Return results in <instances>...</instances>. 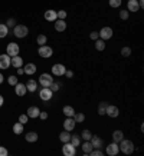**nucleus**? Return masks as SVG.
<instances>
[{
  "mask_svg": "<svg viewBox=\"0 0 144 156\" xmlns=\"http://www.w3.org/2000/svg\"><path fill=\"white\" fill-rule=\"evenodd\" d=\"M38 53H39V56L43 57V59H49V57L53 55V49L51 48V46H46V44H43V46H39Z\"/></svg>",
  "mask_w": 144,
  "mask_h": 156,
  "instance_id": "nucleus-4",
  "label": "nucleus"
},
{
  "mask_svg": "<svg viewBox=\"0 0 144 156\" xmlns=\"http://www.w3.org/2000/svg\"><path fill=\"white\" fill-rule=\"evenodd\" d=\"M25 73V70L22 69V67H17V75H23Z\"/></svg>",
  "mask_w": 144,
  "mask_h": 156,
  "instance_id": "nucleus-50",
  "label": "nucleus"
},
{
  "mask_svg": "<svg viewBox=\"0 0 144 156\" xmlns=\"http://www.w3.org/2000/svg\"><path fill=\"white\" fill-rule=\"evenodd\" d=\"M9 34V27L6 26V24H3V23H0V39H3V37H6Z\"/></svg>",
  "mask_w": 144,
  "mask_h": 156,
  "instance_id": "nucleus-30",
  "label": "nucleus"
},
{
  "mask_svg": "<svg viewBox=\"0 0 144 156\" xmlns=\"http://www.w3.org/2000/svg\"><path fill=\"white\" fill-rule=\"evenodd\" d=\"M9 155V152H7V149L3 146H0V156H7Z\"/></svg>",
  "mask_w": 144,
  "mask_h": 156,
  "instance_id": "nucleus-45",
  "label": "nucleus"
},
{
  "mask_svg": "<svg viewBox=\"0 0 144 156\" xmlns=\"http://www.w3.org/2000/svg\"><path fill=\"white\" fill-rule=\"evenodd\" d=\"M112 34H114V30L111 27H108V26H105V27H102L98 32V36H100V39H102V40H108V39L112 37Z\"/></svg>",
  "mask_w": 144,
  "mask_h": 156,
  "instance_id": "nucleus-6",
  "label": "nucleus"
},
{
  "mask_svg": "<svg viewBox=\"0 0 144 156\" xmlns=\"http://www.w3.org/2000/svg\"><path fill=\"white\" fill-rule=\"evenodd\" d=\"M36 42H38L39 46H43V44H46V42H48V37H46L45 34H39L38 39H36Z\"/></svg>",
  "mask_w": 144,
  "mask_h": 156,
  "instance_id": "nucleus-34",
  "label": "nucleus"
},
{
  "mask_svg": "<svg viewBox=\"0 0 144 156\" xmlns=\"http://www.w3.org/2000/svg\"><path fill=\"white\" fill-rule=\"evenodd\" d=\"M59 87H61V85H59V83H56L55 80H53L52 83H51V86H49V89L52 90V92H58V90H59Z\"/></svg>",
  "mask_w": 144,
  "mask_h": 156,
  "instance_id": "nucleus-40",
  "label": "nucleus"
},
{
  "mask_svg": "<svg viewBox=\"0 0 144 156\" xmlns=\"http://www.w3.org/2000/svg\"><path fill=\"white\" fill-rule=\"evenodd\" d=\"M89 156H102V152H101V149H92Z\"/></svg>",
  "mask_w": 144,
  "mask_h": 156,
  "instance_id": "nucleus-43",
  "label": "nucleus"
},
{
  "mask_svg": "<svg viewBox=\"0 0 144 156\" xmlns=\"http://www.w3.org/2000/svg\"><path fill=\"white\" fill-rule=\"evenodd\" d=\"M130 55H131V49H130L128 46H124V48L121 49V56H124V57H128Z\"/></svg>",
  "mask_w": 144,
  "mask_h": 156,
  "instance_id": "nucleus-36",
  "label": "nucleus"
},
{
  "mask_svg": "<svg viewBox=\"0 0 144 156\" xmlns=\"http://www.w3.org/2000/svg\"><path fill=\"white\" fill-rule=\"evenodd\" d=\"M28 33H29V30H28V27H26L25 24H16V26L13 27V34L17 39L26 37V36H28Z\"/></svg>",
  "mask_w": 144,
  "mask_h": 156,
  "instance_id": "nucleus-2",
  "label": "nucleus"
},
{
  "mask_svg": "<svg viewBox=\"0 0 144 156\" xmlns=\"http://www.w3.org/2000/svg\"><path fill=\"white\" fill-rule=\"evenodd\" d=\"M127 10H128V12H133V13H137L140 10L138 0H128V3H127Z\"/></svg>",
  "mask_w": 144,
  "mask_h": 156,
  "instance_id": "nucleus-15",
  "label": "nucleus"
},
{
  "mask_svg": "<svg viewBox=\"0 0 144 156\" xmlns=\"http://www.w3.org/2000/svg\"><path fill=\"white\" fill-rule=\"evenodd\" d=\"M43 17H45V20H48V22H55V20L58 19V14L55 10L49 9L45 12V14H43Z\"/></svg>",
  "mask_w": 144,
  "mask_h": 156,
  "instance_id": "nucleus-17",
  "label": "nucleus"
},
{
  "mask_svg": "<svg viewBox=\"0 0 144 156\" xmlns=\"http://www.w3.org/2000/svg\"><path fill=\"white\" fill-rule=\"evenodd\" d=\"M65 72H66V67L63 66L62 63H56V65L52 66V75L55 76H63Z\"/></svg>",
  "mask_w": 144,
  "mask_h": 156,
  "instance_id": "nucleus-11",
  "label": "nucleus"
},
{
  "mask_svg": "<svg viewBox=\"0 0 144 156\" xmlns=\"http://www.w3.org/2000/svg\"><path fill=\"white\" fill-rule=\"evenodd\" d=\"M123 139H124V132L123 130H114L112 132V140L115 143H120Z\"/></svg>",
  "mask_w": 144,
  "mask_h": 156,
  "instance_id": "nucleus-22",
  "label": "nucleus"
},
{
  "mask_svg": "<svg viewBox=\"0 0 144 156\" xmlns=\"http://www.w3.org/2000/svg\"><path fill=\"white\" fill-rule=\"evenodd\" d=\"M53 96V92L49 87H42L40 89V92H39V98L43 100V102H49V100L52 99Z\"/></svg>",
  "mask_w": 144,
  "mask_h": 156,
  "instance_id": "nucleus-7",
  "label": "nucleus"
},
{
  "mask_svg": "<svg viewBox=\"0 0 144 156\" xmlns=\"http://www.w3.org/2000/svg\"><path fill=\"white\" fill-rule=\"evenodd\" d=\"M9 66H10V56L7 53L0 55V69L6 70V69H9Z\"/></svg>",
  "mask_w": 144,
  "mask_h": 156,
  "instance_id": "nucleus-12",
  "label": "nucleus"
},
{
  "mask_svg": "<svg viewBox=\"0 0 144 156\" xmlns=\"http://www.w3.org/2000/svg\"><path fill=\"white\" fill-rule=\"evenodd\" d=\"M19 52H20V48H19V44H17V43L12 42V43H9V44L6 46V53H7L10 57L17 56V55H19Z\"/></svg>",
  "mask_w": 144,
  "mask_h": 156,
  "instance_id": "nucleus-5",
  "label": "nucleus"
},
{
  "mask_svg": "<svg viewBox=\"0 0 144 156\" xmlns=\"http://www.w3.org/2000/svg\"><path fill=\"white\" fill-rule=\"evenodd\" d=\"M72 118H74V120H75L77 123H82L84 120H85V115L84 113H75Z\"/></svg>",
  "mask_w": 144,
  "mask_h": 156,
  "instance_id": "nucleus-33",
  "label": "nucleus"
},
{
  "mask_svg": "<svg viewBox=\"0 0 144 156\" xmlns=\"http://www.w3.org/2000/svg\"><path fill=\"white\" fill-rule=\"evenodd\" d=\"M118 147H120V152H123L124 155H131L135 151L134 143L131 140H128V139H123L120 142V145H118Z\"/></svg>",
  "mask_w": 144,
  "mask_h": 156,
  "instance_id": "nucleus-1",
  "label": "nucleus"
},
{
  "mask_svg": "<svg viewBox=\"0 0 144 156\" xmlns=\"http://www.w3.org/2000/svg\"><path fill=\"white\" fill-rule=\"evenodd\" d=\"M26 89H28V92H36V89H38V82L33 80V79H29V80L26 82Z\"/></svg>",
  "mask_w": 144,
  "mask_h": 156,
  "instance_id": "nucleus-23",
  "label": "nucleus"
},
{
  "mask_svg": "<svg viewBox=\"0 0 144 156\" xmlns=\"http://www.w3.org/2000/svg\"><path fill=\"white\" fill-rule=\"evenodd\" d=\"M62 112H63V115H65L66 118H72V116L75 115V109L72 108V106H63Z\"/></svg>",
  "mask_w": 144,
  "mask_h": 156,
  "instance_id": "nucleus-26",
  "label": "nucleus"
},
{
  "mask_svg": "<svg viewBox=\"0 0 144 156\" xmlns=\"http://www.w3.org/2000/svg\"><path fill=\"white\" fill-rule=\"evenodd\" d=\"M3 103H5V98H3V96L0 95V108L3 106Z\"/></svg>",
  "mask_w": 144,
  "mask_h": 156,
  "instance_id": "nucleus-49",
  "label": "nucleus"
},
{
  "mask_svg": "<svg viewBox=\"0 0 144 156\" xmlns=\"http://www.w3.org/2000/svg\"><path fill=\"white\" fill-rule=\"evenodd\" d=\"M105 152H107V155H108V156H117L118 153H120V147H118V143H115V142L110 143V145L107 146Z\"/></svg>",
  "mask_w": 144,
  "mask_h": 156,
  "instance_id": "nucleus-10",
  "label": "nucleus"
},
{
  "mask_svg": "<svg viewBox=\"0 0 144 156\" xmlns=\"http://www.w3.org/2000/svg\"><path fill=\"white\" fill-rule=\"evenodd\" d=\"M138 5H140V9L144 7V0H138Z\"/></svg>",
  "mask_w": 144,
  "mask_h": 156,
  "instance_id": "nucleus-51",
  "label": "nucleus"
},
{
  "mask_svg": "<svg viewBox=\"0 0 144 156\" xmlns=\"http://www.w3.org/2000/svg\"><path fill=\"white\" fill-rule=\"evenodd\" d=\"M71 132H68V130H63L61 135H59V139H61V142L62 143H66V142H69L71 140Z\"/></svg>",
  "mask_w": 144,
  "mask_h": 156,
  "instance_id": "nucleus-27",
  "label": "nucleus"
},
{
  "mask_svg": "<svg viewBox=\"0 0 144 156\" xmlns=\"http://www.w3.org/2000/svg\"><path fill=\"white\" fill-rule=\"evenodd\" d=\"M56 14H58V19H61V20H65L68 16V13L65 10H59V12H56Z\"/></svg>",
  "mask_w": 144,
  "mask_h": 156,
  "instance_id": "nucleus-39",
  "label": "nucleus"
},
{
  "mask_svg": "<svg viewBox=\"0 0 144 156\" xmlns=\"http://www.w3.org/2000/svg\"><path fill=\"white\" fill-rule=\"evenodd\" d=\"M10 66H13V67H22L23 66V59L17 55V56H13V57H10Z\"/></svg>",
  "mask_w": 144,
  "mask_h": 156,
  "instance_id": "nucleus-16",
  "label": "nucleus"
},
{
  "mask_svg": "<svg viewBox=\"0 0 144 156\" xmlns=\"http://www.w3.org/2000/svg\"><path fill=\"white\" fill-rule=\"evenodd\" d=\"M92 149H94V146H92V143L89 140H85V142L82 143V152H84V155H89Z\"/></svg>",
  "mask_w": 144,
  "mask_h": 156,
  "instance_id": "nucleus-24",
  "label": "nucleus"
},
{
  "mask_svg": "<svg viewBox=\"0 0 144 156\" xmlns=\"http://www.w3.org/2000/svg\"><path fill=\"white\" fill-rule=\"evenodd\" d=\"M23 125L20 122H17V123H14L13 125V132H14V135H22L23 133Z\"/></svg>",
  "mask_w": 144,
  "mask_h": 156,
  "instance_id": "nucleus-29",
  "label": "nucleus"
},
{
  "mask_svg": "<svg viewBox=\"0 0 144 156\" xmlns=\"http://www.w3.org/2000/svg\"><path fill=\"white\" fill-rule=\"evenodd\" d=\"M7 82H9V85H10V86H14L16 83H17V77H16V76H9Z\"/></svg>",
  "mask_w": 144,
  "mask_h": 156,
  "instance_id": "nucleus-42",
  "label": "nucleus"
},
{
  "mask_svg": "<svg viewBox=\"0 0 144 156\" xmlns=\"http://www.w3.org/2000/svg\"><path fill=\"white\" fill-rule=\"evenodd\" d=\"M38 133L36 132H29V133H26V142H29V143H35L36 140H38Z\"/></svg>",
  "mask_w": 144,
  "mask_h": 156,
  "instance_id": "nucleus-25",
  "label": "nucleus"
},
{
  "mask_svg": "<svg viewBox=\"0 0 144 156\" xmlns=\"http://www.w3.org/2000/svg\"><path fill=\"white\" fill-rule=\"evenodd\" d=\"M3 80H5V77H3V75H2V73H0V85H2V83H3Z\"/></svg>",
  "mask_w": 144,
  "mask_h": 156,
  "instance_id": "nucleus-52",
  "label": "nucleus"
},
{
  "mask_svg": "<svg viewBox=\"0 0 144 156\" xmlns=\"http://www.w3.org/2000/svg\"><path fill=\"white\" fill-rule=\"evenodd\" d=\"M81 137L84 139V140H89L92 137V133L88 130V129H85V130H82V133H81Z\"/></svg>",
  "mask_w": 144,
  "mask_h": 156,
  "instance_id": "nucleus-35",
  "label": "nucleus"
},
{
  "mask_svg": "<svg viewBox=\"0 0 144 156\" xmlns=\"http://www.w3.org/2000/svg\"><path fill=\"white\" fill-rule=\"evenodd\" d=\"M108 3H110L111 7H114V9H115V7H120L121 3H123V0H110Z\"/></svg>",
  "mask_w": 144,
  "mask_h": 156,
  "instance_id": "nucleus-37",
  "label": "nucleus"
},
{
  "mask_svg": "<svg viewBox=\"0 0 144 156\" xmlns=\"http://www.w3.org/2000/svg\"><path fill=\"white\" fill-rule=\"evenodd\" d=\"M52 82H53V76L51 73H42L39 76V83H40L42 87H49Z\"/></svg>",
  "mask_w": 144,
  "mask_h": 156,
  "instance_id": "nucleus-3",
  "label": "nucleus"
},
{
  "mask_svg": "<svg viewBox=\"0 0 144 156\" xmlns=\"http://www.w3.org/2000/svg\"><path fill=\"white\" fill-rule=\"evenodd\" d=\"M23 70H25V73H26V75L32 76V75H35V73H36V70H38V69H36V65H33V63H28V65L23 67Z\"/></svg>",
  "mask_w": 144,
  "mask_h": 156,
  "instance_id": "nucleus-20",
  "label": "nucleus"
},
{
  "mask_svg": "<svg viewBox=\"0 0 144 156\" xmlns=\"http://www.w3.org/2000/svg\"><path fill=\"white\" fill-rule=\"evenodd\" d=\"M28 120H29L28 115H20V116H19V122L22 123V125H26V123H28Z\"/></svg>",
  "mask_w": 144,
  "mask_h": 156,
  "instance_id": "nucleus-41",
  "label": "nucleus"
},
{
  "mask_svg": "<svg viewBox=\"0 0 144 156\" xmlns=\"http://www.w3.org/2000/svg\"><path fill=\"white\" fill-rule=\"evenodd\" d=\"M105 110H107V102H101L98 105V115L100 116H105Z\"/></svg>",
  "mask_w": 144,
  "mask_h": 156,
  "instance_id": "nucleus-31",
  "label": "nucleus"
},
{
  "mask_svg": "<svg viewBox=\"0 0 144 156\" xmlns=\"http://www.w3.org/2000/svg\"><path fill=\"white\" fill-rule=\"evenodd\" d=\"M95 49L98 52H102L104 49H105V40H102V39H97L95 40Z\"/></svg>",
  "mask_w": 144,
  "mask_h": 156,
  "instance_id": "nucleus-28",
  "label": "nucleus"
},
{
  "mask_svg": "<svg viewBox=\"0 0 144 156\" xmlns=\"http://www.w3.org/2000/svg\"><path fill=\"white\" fill-rule=\"evenodd\" d=\"M55 30L56 32H65L66 30V22L61 19H56L55 20Z\"/></svg>",
  "mask_w": 144,
  "mask_h": 156,
  "instance_id": "nucleus-19",
  "label": "nucleus"
},
{
  "mask_svg": "<svg viewBox=\"0 0 144 156\" xmlns=\"http://www.w3.org/2000/svg\"><path fill=\"white\" fill-rule=\"evenodd\" d=\"M105 115L107 116H110V118H112V119L118 118V115H120V109L117 108V106H114V105H107Z\"/></svg>",
  "mask_w": 144,
  "mask_h": 156,
  "instance_id": "nucleus-8",
  "label": "nucleus"
},
{
  "mask_svg": "<svg viewBox=\"0 0 144 156\" xmlns=\"http://www.w3.org/2000/svg\"><path fill=\"white\" fill-rule=\"evenodd\" d=\"M39 113H40V109H39L38 106H30V108L28 109V112H26V115L32 119L39 118Z\"/></svg>",
  "mask_w": 144,
  "mask_h": 156,
  "instance_id": "nucleus-18",
  "label": "nucleus"
},
{
  "mask_svg": "<svg viewBox=\"0 0 144 156\" xmlns=\"http://www.w3.org/2000/svg\"><path fill=\"white\" fill-rule=\"evenodd\" d=\"M39 118L42 119V120H46V119H48V112H40V113H39Z\"/></svg>",
  "mask_w": 144,
  "mask_h": 156,
  "instance_id": "nucleus-47",
  "label": "nucleus"
},
{
  "mask_svg": "<svg viewBox=\"0 0 144 156\" xmlns=\"http://www.w3.org/2000/svg\"><path fill=\"white\" fill-rule=\"evenodd\" d=\"M89 142L92 143L94 149H101V146H102V139L98 136H94V135H92V137L89 139Z\"/></svg>",
  "mask_w": 144,
  "mask_h": 156,
  "instance_id": "nucleus-21",
  "label": "nucleus"
},
{
  "mask_svg": "<svg viewBox=\"0 0 144 156\" xmlns=\"http://www.w3.org/2000/svg\"><path fill=\"white\" fill-rule=\"evenodd\" d=\"M69 142H71L75 147H78L79 145H81V136H78V135H74V136H71V140H69Z\"/></svg>",
  "mask_w": 144,
  "mask_h": 156,
  "instance_id": "nucleus-32",
  "label": "nucleus"
},
{
  "mask_svg": "<svg viewBox=\"0 0 144 156\" xmlns=\"http://www.w3.org/2000/svg\"><path fill=\"white\" fill-rule=\"evenodd\" d=\"M65 75H66L68 79H72V77H74V72H72V70H68V69H66V72H65Z\"/></svg>",
  "mask_w": 144,
  "mask_h": 156,
  "instance_id": "nucleus-48",
  "label": "nucleus"
},
{
  "mask_svg": "<svg viewBox=\"0 0 144 156\" xmlns=\"http://www.w3.org/2000/svg\"><path fill=\"white\" fill-rule=\"evenodd\" d=\"M14 93L17 96H25L26 93H28V89H26V85H23V83H16L14 85Z\"/></svg>",
  "mask_w": 144,
  "mask_h": 156,
  "instance_id": "nucleus-13",
  "label": "nucleus"
},
{
  "mask_svg": "<svg viewBox=\"0 0 144 156\" xmlns=\"http://www.w3.org/2000/svg\"><path fill=\"white\" fill-rule=\"evenodd\" d=\"M16 20L13 19V17H10L9 20H7V24H6V26H7V27H14V26H16Z\"/></svg>",
  "mask_w": 144,
  "mask_h": 156,
  "instance_id": "nucleus-44",
  "label": "nucleus"
},
{
  "mask_svg": "<svg viewBox=\"0 0 144 156\" xmlns=\"http://www.w3.org/2000/svg\"><path fill=\"white\" fill-rule=\"evenodd\" d=\"M89 39H91V40H97V39H100V36H98V32H91V34H89Z\"/></svg>",
  "mask_w": 144,
  "mask_h": 156,
  "instance_id": "nucleus-46",
  "label": "nucleus"
},
{
  "mask_svg": "<svg viewBox=\"0 0 144 156\" xmlns=\"http://www.w3.org/2000/svg\"><path fill=\"white\" fill-rule=\"evenodd\" d=\"M75 149L77 147L74 146L71 142H66V143H63V146H62V153L65 156H74L75 155Z\"/></svg>",
  "mask_w": 144,
  "mask_h": 156,
  "instance_id": "nucleus-9",
  "label": "nucleus"
},
{
  "mask_svg": "<svg viewBox=\"0 0 144 156\" xmlns=\"http://www.w3.org/2000/svg\"><path fill=\"white\" fill-rule=\"evenodd\" d=\"M128 16H130L128 10H121V12H120V19L121 20H127V19H128Z\"/></svg>",
  "mask_w": 144,
  "mask_h": 156,
  "instance_id": "nucleus-38",
  "label": "nucleus"
},
{
  "mask_svg": "<svg viewBox=\"0 0 144 156\" xmlns=\"http://www.w3.org/2000/svg\"><path fill=\"white\" fill-rule=\"evenodd\" d=\"M77 122L74 120V118H66L65 122H63V130H68V132H72L74 128H75Z\"/></svg>",
  "mask_w": 144,
  "mask_h": 156,
  "instance_id": "nucleus-14",
  "label": "nucleus"
}]
</instances>
